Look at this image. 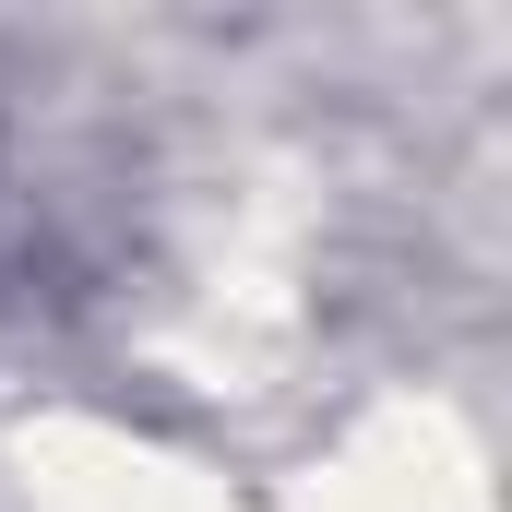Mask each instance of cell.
<instances>
[{
	"label": "cell",
	"instance_id": "cell-1",
	"mask_svg": "<svg viewBox=\"0 0 512 512\" xmlns=\"http://www.w3.org/2000/svg\"><path fill=\"white\" fill-rule=\"evenodd\" d=\"M262 512H501V465L441 382H370L262 489Z\"/></svg>",
	"mask_w": 512,
	"mask_h": 512
},
{
	"label": "cell",
	"instance_id": "cell-2",
	"mask_svg": "<svg viewBox=\"0 0 512 512\" xmlns=\"http://www.w3.org/2000/svg\"><path fill=\"white\" fill-rule=\"evenodd\" d=\"M0 512H262L215 453L108 417V405H36L0 441Z\"/></svg>",
	"mask_w": 512,
	"mask_h": 512
}]
</instances>
